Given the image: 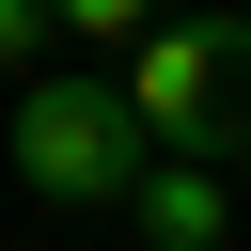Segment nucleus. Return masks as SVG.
<instances>
[{"label":"nucleus","mask_w":251,"mask_h":251,"mask_svg":"<svg viewBox=\"0 0 251 251\" xmlns=\"http://www.w3.org/2000/svg\"><path fill=\"white\" fill-rule=\"evenodd\" d=\"M0 157H16V188H31V204H63V220H78V204H126V173L157 157V126L126 110V78H94V63H31V78H16V141H0Z\"/></svg>","instance_id":"f257e3e1"},{"label":"nucleus","mask_w":251,"mask_h":251,"mask_svg":"<svg viewBox=\"0 0 251 251\" xmlns=\"http://www.w3.org/2000/svg\"><path fill=\"white\" fill-rule=\"evenodd\" d=\"M126 110L173 157H251V16H141L126 31Z\"/></svg>","instance_id":"f03ea898"},{"label":"nucleus","mask_w":251,"mask_h":251,"mask_svg":"<svg viewBox=\"0 0 251 251\" xmlns=\"http://www.w3.org/2000/svg\"><path fill=\"white\" fill-rule=\"evenodd\" d=\"M47 63V0H0V78H31Z\"/></svg>","instance_id":"39448f33"},{"label":"nucleus","mask_w":251,"mask_h":251,"mask_svg":"<svg viewBox=\"0 0 251 251\" xmlns=\"http://www.w3.org/2000/svg\"><path fill=\"white\" fill-rule=\"evenodd\" d=\"M126 235H141V251H235V188H220V157H173V141H157V157L126 173Z\"/></svg>","instance_id":"7ed1b4c3"},{"label":"nucleus","mask_w":251,"mask_h":251,"mask_svg":"<svg viewBox=\"0 0 251 251\" xmlns=\"http://www.w3.org/2000/svg\"><path fill=\"white\" fill-rule=\"evenodd\" d=\"M141 16H157V0H47V31H78V47H126Z\"/></svg>","instance_id":"20e7f679"}]
</instances>
